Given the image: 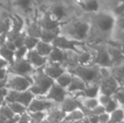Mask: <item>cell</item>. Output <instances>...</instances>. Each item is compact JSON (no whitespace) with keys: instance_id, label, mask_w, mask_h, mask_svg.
I'll return each mask as SVG.
<instances>
[{"instance_id":"obj_1","label":"cell","mask_w":124,"mask_h":123,"mask_svg":"<svg viewBox=\"0 0 124 123\" xmlns=\"http://www.w3.org/2000/svg\"><path fill=\"white\" fill-rule=\"evenodd\" d=\"M101 67L95 64H90L86 66H77L72 69L67 70L69 73L72 75L76 76L79 78L82 81L88 85L91 84H99L101 81V72H100Z\"/></svg>"},{"instance_id":"obj_2","label":"cell","mask_w":124,"mask_h":123,"mask_svg":"<svg viewBox=\"0 0 124 123\" xmlns=\"http://www.w3.org/2000/svg\"><path fill=\"white\" fill-rule=\"evenodd\" d=\"M91 25L88 21H75L60 27V33L69 39L79 41H85L90 35Z\"/></svg>"},{"instance_id":"obj_3","label":"cell","mask_w":124,"mask_h":123,"mask_svg":"<svg viewBox=\"0 0 124 123\" xmlns=\"http://www.w3.org/2000/svg\"><path fill=\"white\" fill-rule=\"evenodd\" d=\"M31 79L33 80V84L28 90L35 95V97L44 96L55 82L53 79H50L43 72V67L35 69L31 75Z\"/></svg>"},{"instance_id":"obj_4","label":"cell","mask_w":124,"mask_h":123,"mask_svg":"<svg viewBox=\"0 0 124 123\" xmlns=\"http://www.w3.org/2000/svg\"><path fill=\"white\" fill-rule=\"evenodd\" d=\"M93 23L95 28L102 33L113 32L116 26V18L111 12H97L94 14Z\"/></svg>"},{"instance_id":"obj_5","label":"cell","mask_w":124,"mask_h":123,"mask_svg":"<svg viewBox=\"0 0 124 123\" xmlns=\"http://www.w3.org/2000/svg\"><path fill=\"white\" fill-rule=\"evenodd\" d=\"M7 84L6 89L8 90H14L17 92H24L29 89L32 85L33 80L31 76L22 77V76L15 75L12 73H7Z\"/></svg>"},{"instance_id":"obj_6","label":"cell","mask_w":124,"mask_h":123,"mask_svg":"<svg viewBox=\"0 0 124 123\" xmlns=\"http://www.w3.org/2000/svg\"><path fill=\"white\" fill-rule=\"evenodd\" d=\"M52 45L54 47H57L62 51H73L76 54H78L81 51V50L78 49V47L85 46L86 42L69 39V38H67L66 36L60 34L54 39V41L52 42Z\"/></svg>"},{"instance_id":"obj_7","label":"cell","mask_w":124,"mask_h":123,"mask_svg":"<svg viewBox=\"0 0 124 123\" xmlns=\"http://www.w3.org/2000/svg\"><path fill=\"white\" fill-rule=\"evenodd\" d=\"M34 71L35 68L25 58L15 61L14 64L7 67V73H12L15 75L22 76V77L31 76Z\"/></svg>"},{"instance_id":"obj_8","label":"cell","mask_w":124,"mask_h":123,"mask_svg":"<svg viewBox=\"0 0 124 123\" xmlns=\"http://www.w3.org/2000/svg\"><path fill=\"white\" fill-rule=\"evenodd\" d=\"M35 98V95L30 92L29 90H25L24 92H17L14 90H8L6 97H5V103H20L22 105L27 108L32 100Z\"/></svg>"},{"instance_id":"obj_9","label":"cell","mask_w":124,"mask_h":123,"mask_svg":"<svg viewBox=\"0 0 124 123\" xmlns=\"http://www.w3.org/2000/svg\"><path fill=\"white\" fill-rule=\"evenodd\" d=\"M67 95H68V93H67V91H66V89L60 87L58 84H57L54 82V84H52V87L50 88L48 92L46 93L44 96H38V97H36V98L49 100V101L54 102V103L57 104V105H60L64 100V99L66 98Z\"/></svg>"},{"instance_id":"obj_10","label":"cell","mask_w":124,"mask_h":123,"mask_svg":"<svg viewBox=\"0 0 124 123\" xmlns=\"http://www.w3.org/2000/svg\"><path fill=\"white\" fill-rule=\"evenodd\" d=\"M99 86L101 94L112 97V95L120 89L121 84L113 76L111 75L106 79H101V81L99 84Z\"/></svg>"},{"instance_id":"obj_11","label":"cell","mask_w":124,"mask_h":123,"mask_svg":"<svg viewBox=\"0 0 124 123\" xmlns=\"http://www.w3.org/2000/svg\"><path fill=\"white\" fill-rule=\"evenodd\" d=\"M57 104L49 100L38 99L35 97L27 107V112H47L57 107Z\"/></svg>"},{"instance_id":"obj_12","label":"cell","mask_w":124,"mask_h":123,"mask_svg":"<svg viewBox=\"0 0 124 123\" xmlns=\"http://www.w3.org/2000/svg\"><path fill=\"white\" fill-rule=\"evenodd\" d=\"M92 63L99 66L100 67H106V68L112 67V62L110 58L106 46H98Z\"/></svg>"},{"instance_id":"obj_13","label":"cell","mask_w":124,"mask_h":123,"mask_svg":"<svg viewBox=\"0 0 124 123\" xmlns=\"http://www.w3.org/2000/svg\"><path fill=\"white\" fill-rule=\"evenodd\" d=\"M43 72L50 79H53L55 81L62 74H63L65 72H67V69L60 63H51V62H47L43 67Z\"/></svg>"},{"instance_id":"obj_14","label":"cell","mask_w":124,"mask_h":123,"mask_svg":"<svg viewBox=\"0 0 124 123\" xmlns=\"http://www.w3.org/2000/svg\"><path fill=\"white\" fill-rule=\"evenodd\" d=\"M38 25L41 28V30H54L59 29L62 26V23L55 20L50 14V13H46L43 15L42 18L40 19V20L37 22Z\"/></svg>"},{"instance_id":"obj_15","label":"cell","mask_w":124,"mask_h":123,"mask_svg":"<svg viewBox=\"0 0 124 123\" xmlns=\"http://www.w3.org/2000/svg\"><path fill=\"white\" fill-rule=\"evenodd\" d=\"M70 51H66L60 50L57 47L52 48V51L47 57V62H51V63H60L62 66L67 61L68 58Z\"/></svg>"},{"instance_id":"obj_16","label":"cell","mask_w":124,"mask_h":123,"mask_svg":"<svg viewBox=\"0 0 124 123\" xmlns=\"http://www.w3.org/2000/svg\"><path fill=\"white\" fill-rule=\"evenodd\" d=\"M25 58L35 69L44 67L47 63V58L40 56L35 49L28 51Z\"/></svg>"},{"instance_id":"obj_17","label":"cell","mask_w":124,"mask_h":123,"mask_svg":"<svg viewBox=\"0 0 124 123\" xmlns=\"http://www.w3.org/2000/svg\"><path fill=\"white\" fill-rule=\"evenodd\" d=\"M106 46L108 53H109L111 62H112V67L124 63V56L123 55V53L121 52V51H120V49L118 48L117 46L107 45Z\"/></svg>"},{"instance_id":"obj_18","label":"cell","mask_w":124,"mask_h":123,"mask_svg":"<svg viewBox=\"0 0 124 123\" xmlns=\"http://www.w3.org/2000/svg\"><path fill=\"white\" fill-rule=\"evenodd\" d=\"M58 108L62 110L63 113L69 114L70 112L78 109V100L77 99L73 98L69 94L66 96L64 100L59 105Z\"/></svg>"},{"instance_id":"obj_19","label":"cell","mask_w":124,"mask_h":123,"mask_svg":"<svg viewBox=\"0 0 124 123\" xmlns=\"http://www.w3.org/2000/svg\"><path fill=\"white\" fill-rule=\"evenodd\" d=\"M87 88V84L84 81H82L79 78L72 75V81H71L69 86L67 88L68 94H75L77 92H83Z\"/></svg>"},{"instance_id":"obj_20","label":"cell","mask_w":124,"mask_h":123,"mask_svg":"<svg viewBox=\"0 0 124 123\" xmlns=\"http://www.w3.org/2000/svg\"><path fill=\"white\" fill-rule=\"evenodd\" d=\"M78 5L83 11L86 13L95 14L100 11V3L95 0H87V1L78 2Z\"/></svg>"},{"instance_id":"obj_21","label":"cell","mask_w":124,"mask_h":123,"mask_svg":"<svg viewBox=\"0 0 124 123\" xmlns=\"http://www.w3.org/2000/svg\"><path fill=\"white\" fill-rule=\"evenodd\" d=\"M65 116L66 114L63 113L58 108V106H57L55 108L50 110L49 111H47V116H46L45 121L46 122L51 123H61L63 121Z\"/></svg>"},{"instance_id":"obj_22","label":"cell","mask_w":124,"mask_h":123,"mask_svg":"<svg viewBox=\"0 0 124 123\" xmlns=\"http://www.w3.org/2000/svg\"><path fill=\"white\" fill-rule=\"evenodd\" d=\"M50 14L55 20L61 22L62 19L67 16V9L64 5L61 3H55L52 6L50 9Z\"/></svg>"},{"instance_id":"obj_23","label":"cell","mask_w":124,"mask_h":123,"mask_svg":"<svg viewBox=\"0 0 124 123\" xmlns=\"http://www.w3.org/2000/svg\"><path fill=\"white\" fill-rule=\"evenodd\" d=\"M94 56L88 51H81L76 55V62L78 66L90 65L93 62Z\"/></svg>"},{"instance_id":"obj_24","label":"cell","mask_w":124,"mask_h":123,"mask_svg":"<svg viewBox=\"0 0 124 123\" xmlns=\"http://www.w3.org/2000/svg\"><path fill=\"white\" fill-rule=\"evenodd\" d=\"M85 117V116L83 112H82L79 109H77V110L70 112V113L66 114L63 121L61 123H75V122H78V121L83 120Z\"/></svg>"},{"instance_id":"obj_25","label":"cell","mask_w":124,"mask_h":123,"mask_svg":"<svg viewBox=\"0 0 124 123\" xmlns=\"http://www.w3.org/2000/svg\"><path fill=\"white\" fill-rule=\"evenodd\" d=\"M60 28L54 30H41V37H40V41H43V42L48 43V44H52V42L54 41L57 36L60 35Z\"/></svg>"},{"instance_id":"obj_26","label":"cell","mask_w":124,"mask_h":123,"mask_svg":"<svg viewBox=\"0 0 124 123\" xmlns=\"http://www.w3.org/2000/svg\"><path fill=\"white\" fill-rule=\"evenodd\" d=\"M52 48H53V46H52V44H48V43L39 41V42L37 43L35 50L37 51V53L40 56L44 57V58H47L51 53V51H52Z\"/></svg>"},{"instance_id":"obj_27","label":"cell","mask_w":124,"mask_h":123,"mask_svg":"<svg viewBox=\"0 0 124 123\" xmlns=\"http://www.w3.org/2000/svg\"><path fill=\"white\" fill-rule=\"evenodd\" d=\"M82 98H97L100 94V86L99 84H91L88 85L87 88L81 92Z\"/></svg>"},{"instance_id":"obj_28","label":"cell","mask_w":124,"mask_h":123,"mask_svg":"<svg viewBox=\"0 0 124 123\" xmlns=\"http://www.w3.org/2000/svg\"><path fill=\"white\" fill-rule=\"evenodd\" d=\"M111 73L121 85L124 84V63L111 67Z\"/></svg>"},{"instance_id":"obj_29","label":"cell","mask_w":124,"mask_h":123,"mask_svg":"<svg viewBox=\"0 0 124 123\" xmlns=\"http://www.w3.org/2000/svg\"><path fill=\"white\" fill-rule=\"evenodd\" d=\"M71 81H72V74L69 73V72H65L63 74L58 77L55 80V83L57 84H58L60 87L63 88V89H67V88L69 86Z\"/></svg>"},{"instance_id":"obj_30","label":"cell","mask_w":124,"mask_h":123,"mask_svg":"<svg viewBox=\"0 0 124 123\" xmlns=\"http://www.w3.org/2000/svg\"><path fill=\"white\" fill-rule=\"evenodd\" d=\"M110 123H123L124 122V109L119 107L110 114Z\"/></svg>"},{"instance_id":"obj_31","label":"cell","mask_w":124,"mask_h":123,"mask_svg":"<svg viewBox=\"0 0 124 123\" xmlns=\"http://www.w3.org/2000/svg\"><path fill=\"white\" fill-rule=\"evenodd\" d=\"M0 58L8 62V66H11L15 62V52L2 46L0 47Z\"/></svg>"},{"instance_id":"obj_32","label":"cell","mask_w":124,"mask_h":123,"mask_svg":"<svg viewBox=\"0 0 124 123\" xmlns=\"http://www.w3.org/2000/svg\"><path fill=\"white\" fill-rule=\"evenodd\" d=\"M41 28L38 25L37 23H32L27 27L26 29V35L31 37L36 38V39H39L41 37Z\"/></svg>"},{"instance_id":"obj_33","label":"cell","mask_w":124,"mask_h":123,"mask_svg":"<svg viewBox=\"0 0 124 123\" xmlns=\"http://www.w3.org/2000/svg\"><path fill=\"white\" fill-rule=\"evenodd\" d=\"M77 100H78V99H77ZM78 101L81 103V105H83L86 110H90V111L99 105V101L97 98H94V99L83 98L82 100H78Z\"/></svg>"},{"instance_id":"obj_34","label":"cell","mask_w":124,"mask_h":123,"mask_svg":"<svg viewBox=\"0 0 124 123\" xmlns=\"http://www.w3.org/2000/svg\"><path fill=\"white\" fill-rule=\"evenodd\" d=\"M15 116V114L13 113L11 110L9 109V107L7 105V104L3 103L2 105H0V117L2 119L5 121H9L10 119H12Z\"/></svg>"},{"instance_id":"obj_35","label":"cell","mask_w":124,"mask_h":123,"mask_svg":"<svg viewBox=\"0 0 124 123\" xmlns=\"http://www.w3.org/2000/svg\"><path fill=\"white\" fill-rule=\"evenodd\" d=\"M6 104H7V105L9 107L10 110L13 111V113L15 114V115L21 116V115H23L24 113L27 112V108L20 103L15 102V103H6Z\"/></svg>"},{"instance_id":"obj_36","label":"cell","mask_w":124,"mask_h":123,"mask_svg":"<svg viewBox=\"0 0 124 123\" xmlns=\"http://www.w3.org/2000/svg\"><path fill=\"white\" fill-rule=\"evenodd\" d=\"M28 114L31 120L35 123H39L45 121L47 116V112H28Z\"/></svg>"},{"instance_id":"obj_37","label":"cell","mask_w":124,"mask_h":123,"mask_svg":"<svg viewBox=\"0 0 124 123\" xmlns=\"http://www.w3.org/2000/svg\"><path fill=\"white\" fill-rule=\"evenodd\" d=\"M40 40L36 39V38L31 37V36H26L25 39V44L24 46H25V48L27 49V51H31V50H34L36 48L37 43L39 42Z\"/></svg>"},{"instance_id":"obj_38","label":"cell","mask_w":124,"mask_h":123,"mask_svg":"<svg viewBox=\"0 0 124 123\" xmlns=\"http://www.w3.org/2000/svg\"><path fill=\"white\" fill-rule=\"evenodd\" d=\"M10 28H11V20L9 19H0V35L7 34Z\"/></svg>"},{"instance_id":"obj_39","label":"cell","mask_w":124,"mask_h":123,"mask_svg":"<svg viewBox=\"0 0 124 123\" xmlns=\"http://www.w3.org/2000/svg\"><path fill=\"white\" fill-rule=\"evenodd\" d=\"M111 14L114 15L115 18H119L124 15V1L120 2L111 10Z\"/></svg>"},{"instance_id":"obj_40","label":"cell","mask_w":124,"mask_h":123,"mask_svg":"<svg viewBox=\"0 0 124 123\" xmlns=\"http://www.w3.org/2000/svg\"><path fill=\"white\" fill-rule=\"evenodd\" d=\"M119 107H121L119 104H118L114 99L111 98V100H110L109 103L105 106V110H106V113L111 114V113H112L114 110H116L117 108H119Z\"/></svg>"},{"instance_id":"obj_41","label":"cell","mask_w":124,"mask_h":123,"mask_svg":"<svg viewBox=\"0 0 124 123\" xmlns=\"http://www.w3.org/2000/svg\"><path fill=\"white\" fill-rule=\"evenodd\" d=\"M27 52H28V51L25 46H21V47H20V48H17L15 51V62L25 58Z\"/></svg>"},{"instance_id":"obj_42","label":"cell","mask_w":124,"mask_h":123,"mask_svg":"<svg viewBox=\"0 0 124 123\" xmlns=\"http://www.w3.org/2000/svg\"><path fill=\"white\" fill-rule=\"evenodd\" d=\"M26 36H27V35H26L25 32H21L20 36L13 41L15 47H16V49L17 48L21 47V46H24V44H25V39Z\"/></svg>"},{"instance_id":"obj_43","label":"cell","mask_w":124,"mask_h":123,"mask_svg":"<svg viewBox=\"0 0 124 123\" xmlns=\"http://www.w3.org/2000/svg\"><path fill=\"white\" fill-rule=\"evenodd\" d=\"M112 98L119 104L120 106L123 107V105H124V93L121 90V89H118V90L112 95Z\"/></svg>"},{"instance_id":"obj_44","label":"cell","mask_w":124,"mask_h":123,"mask_svg":"<svg viewBox=\"0 0 124 123\" xmlns=\"http://www.w3.org/2000/svg\"><path fill=\"white\" fill-rule=\"evenodd\" d=\"M20 33L21 32H20V31H17L15 30H13V29H10V30H8L6 34L7 41H12V42H13V41H15V40L19 36H20Z\"/></svg>"},{"instance_id":"obj_45","label":"cell","mask_w":124,"mask_h":123,"mask_svg":"<svg viewBox=\"0 0 124 123\" xmlns=\"http://www.w3.org/2000/svg\"><path fill=\"white\" fill-rule=\"evenodd\" d=\"M112 97H110V96H106V95H104V94H100L99 96L97 97L98 99V101H99V105H102V106H106L108 103L110 102V100H111Z\"/></svg>"},{"instance_id":"obj_46","label":"cell","mask_w":124,"mask_h":123,"mask_svg":"<svg viewBox=\"0 0 124 123\" xmlns=\"http://www.w3.org/2000/svg\"><path fill=\"white\" fill-rule=\"evenodd\" d=\"M104 113H106L105 107L102 106V105H99L98 106H96L95 109H93L92 110H90V115H94V116H99L102 115V114H104Z\"/></svg>"},{"instance_id":"obj_47","label":"cell","mask_w":124,"mask_h":123,"mask_svg":"<svg viewBox=\"0 0 124 123\" xmlns=\"http://www.w3.org/2000/svg\"><path fill=\"white\" fill-rule=\"evenodd\" d=\"M115 29H117V30L120 31H124V15L119 18H116Z\"/></svg>"},{"instance_id":"obj_48","label":"cell","mask_w":124,"mask_h":123,"mask_svg":"<svg viewBox=\"0 0 124 123\" xmlns=\"http://www.w3.org/2000/svg\"><path fill=\"white\" fill-rule=\"evenodd\" d=\"M31 122V118H30V116L28 114V112H25L23 115L20 116V120L17 123H30Z\"/></svg>"},{"instance_id":"obj_49","label":"cell","mask_w":124,"mask_h":123,"mask_svg":"<svg viewBox=\"0 0 124 123\" xmlns=\"http://www.w3.org/2000/svg\"><path fill=\"white\" fill-rule=\"evenodd\" d=\"M110 121V114L104 113L99 116V123H108Z\"/></svg>"},{"instance_id":"obj_50","label":"cell","mask_w":124,"mask_h":123,"mask_svg":"<svg viewBox=\"0 0 124 123\" xmlns=\"http://www.w3.org/2000/svg\"><path fill=\"white\" fill-rule=\"evenodd\" d=\"M8 94V89H0V105H2L4 103L5 97Z\"/></svg>"},{"instance_id":"obj_51","label":"cell","mask_w":124,"mask_h":123,"mask_svg":"<svg viewBox=\"0 0 124 123\" xmlns=\"http://www.w3.org/2000/svg\"><path fill=\"white\" fill-rule=\"evenodd\" d=\"M3 46H4L5 48H7L8 50H9V51H14V52H15V50H16V47H15V44H14V42H12V41H7L6 42H5V44Z\"/></svg>"},{"instance_id":"obj_52","label":"cell","mask_w":124,"mask_h":123,"mask_svg":"<svg viewBox=\"0 0 124 123\" xmlns=\"http://www.w3.org/2000/svg\"><path fill=\"white\" fill-rule=\"evenodd\" d=\"M16 4H18L20 7L23 8H29V5L31 4V2L30 1H27V0H25V1H18L16 2Z\"/></svg>"},{"instance_id":"obj_53","label":"cell","mask_w":124,"mask_h":123,"mask_svg":"<svg viewBox=\"0 0 124 123\" xmlns=\"http://www.w3.org/2000/svg\"><path fill=\"white\" fill-rule=\"evenodd\" d=\"M90 123H99V116L94 115H90L86 117Z\"/></svg>"},{"instance_id":"obj_54","label":"cell","mask_w":124,"mask_h":123,"mask_svg":"<svg viewBox=\"0 0 124 123\" xmlns=\"http://www.w3.org/2000/svg\"><path fill=\"white\" fill-rule=\"evenodd\" d=\"M7 41V38H6V34H2L0 35V47L4 46L5 42Z\"/></svg>"},{"instance_id":"obj_55","label":"cell","mask_w":124,"mask_h":123,"mask_svg":"<svg viewBox=\"0 0 124 123\" xmlns=\"http://www.w3.org/2000/svg\"><path fill=\"white\" fill-rule=\"evenodd\" d=\"M8 67V63L5 60H3V58H0V69L3 68H7Z\"/></svg>"},{"instance_id":"obj_56","label":"cell","mask_w":124,"mask_h":123,"mask_svg":"<svg viewBox=\"0 0 124 123\" xmlns=\"http://www.w3.org/2000/svg\"><path fill=\"white\" fill-rule=\"evenodd\" d=\"M7 76V68L0 69V80L5 79Z\"/></svg>"},{"instance_id":"obj_57","label":"cell","mask_w":124,"mask_h":123,"mask_svg":"<svg viewBox=\"0 0 124 123\" xmlns=\"http://www.w3.org/2000/svg\"><path fill=\"white\" fill-rule=\"evenodd\" d=\"M118 37H117V41H120V43L124 42V31H120L118 30Z\"/></svg>"},{"instance_id":"obj_58","label":"cell","mask_w":124,"mask_h":123,"mask_svg":"<svg viewBox=\"0 0 124 123\" xmlns=\"http://www.w3.org/2000/svg\"><path fill=\"white\" fill-rule=\"evenodd\" d=\"M6 84H7V78L0 80V89H4V88L6 89Z\"/></svg>"},{"instance_id":"obj_59","label":"cell","mask_w":124,"mask_h":123,"mask_svg":"<svg viewBox=\"0 0 124 123\" xmlns=\"http://www.w3.org/2000/svg\"><path fill=\"white\" fill-rule=\"evenodd\" d=\"M118 48L120 49V51H121V52L123 53V55L124 56V42L123 43H119V45H118Z\"/></svg>"},{"instance_id":"obj_60","label":"cell","mask_w":124,"mask_h":123,"mask_svg":"<svg viewBox=\"0 0 124 123\" xmlns=\"http://www.w3.org/2000/svg\"><path fill=\"white\" fill-rule=\"evenodd\" d=\"M0 123H8V121H5L0 117Z\"/></svg>"},{"instance_id":"obj_61","label":"cell","mask_w":124,"mask_h":123,"mask_svg":"<svg viewBox=\"0 0 124 123\" xmlns=\"http://www.w3.org/2000/svg\"><path fill=\"white\" fill-rule=\"evenodd\" d=\"M120 89H121V90L124 93V84L121 85V87H120Z\"/></svg>"},{"instance_id":"obj_62","label":"cell","mask_w":124,"mask_h":123,"mask_svg":"<svg viewBox=\"0 0 124 123\" xmlns=\"http://www.w3.org/2000/svg\"><path fill=\"white\" fill-rule=\"evenodd\" d=\"M45 122H46V121H45ZM46 123H51V122H46Z\"/></svg>"},{"instance_id":"obj_63","label":"cell","mask_w":124,"mask_h":123,"mask_svg":"<svg viewBox=\"0 0 124 123\" xmlns=\"http://www.w3.org/2000/svg\"><path fill=\"white\" fill-rule=\"evenodd\" d=\"M108 123H110V122H108Z\"/></svg>"},{"instance_id":"obj_64","label":"cell","mask_w":124,"mask_h":123,"mask_svg":"<svg viewBox=\"0 0 124 123\" xmlns=\"http://www.w3.org/2000/svg\"><path fill=\"white\" fill-rule=\"evenodd\" d=\"M123 107H124V105H123Z\"/></svg>"}]
</instances>
